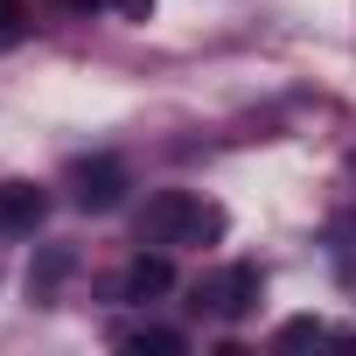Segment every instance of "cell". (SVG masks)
Wrapping results in <instances>:
<instances>
[{
    "label": "cell",
    "instance_id": "obj_1",
    "mask_svg": "<svg viewBox=\"0 0 356 356\" xmlns=\"http://www.w3.org/2000/svg\"><path fill=\"white\" fill-rule=\"evenodd\" d=\"M217 238H224V210L196 189H161L140 210V245L175 252V245H217Z\"/></svg>",
    "mask_w": 356,
    "mask_h": 356
},
{
    "label": "cell",
    "instance_id": "obj_3",
    "mask_svg": "<svg viewBox=\"0 0 356 356\" xmlns=\"http://www.w3.org/2000/svg\"><path fill=\"white\" fill-rule=\"evenodd\" d=\"M126 161H112V154H91V161H77L70 168V203L77 210H91V217H105V210H119L126 203Z\"/></svg>",
    "mask_w": 356,
    "mask_h": 356
},
{
    "label": "cell",
    "instance_id": "obj_5",
    "mask_svg": "<svg viewBox=\"0 0 356 356\" xmlns=\"http://www.w3.org/2000/svg\"><path fill=\"white\" fill-rule=\"evenodd\" d=\"M49 217V196L35 182H0V231H35Z\"/></svg>",
    "mask_w": 356,
    "mask_h": 356
},
{
    "label": "cell",
    "instance_id": "obj_8",
    "mask_svg": "<svg viewBox=\"0 0 356 356\" xmlns=\"http://www.w3.org/2000/svg\"><path fill=\"white\" fill-rule=\"evenodd\" d=\"M22 35V8H15V0H0V42H15Z\"/></svg>",
    "mask_w": 356,
    "mask_h": 356
},
{
    "label": "cell",
    "instance_id": "obj_7",
    "mask_svg": "<svg viewBox=\"0 0 356 356\" xmlns=\"http://www.w3.org/2000/svg\"><path fill=\"white\" fill-rule=\"evenodd\" d=\"M280 342H286V349H300V342H335V328H328V321H314V314H300V321H286V328H280Z\"/></svg>",
    "mask_w": 356,
    "mask_h": 356
},
{
    "label": "cell",
    "instance_id": "obj_6",
    "mask_svg": "<svg viewBox=\"0 0 356 356\" xmlns=\"http://www.w3.org/2000/svg\"><path fill=\"white\" fill-rule=\"evenodd\" d=\"M119 349H161V356H182L189 342L175 328H119Z\"/></svg>",
    "mask_w": 356,
    "mask_h": 356
},
{
    "label": "cell",
    "instance_id": "obj_10",
    "mask_svg": "<svg viewBox=\"0 0 356 356\" xmlns=\"http://www.w3.org/2000/svg\"><path fill=\"white\" fill-rule=\"evenodd\" d=\"M63 8H84V15H91V8H112V0H63Z\"/></svg>",
    "mask_w": 356,
    "mask_h": 356
},
{
    "label": "cell",
    "instance_id": "obj_2",
    "mask_svg": "<svg viewBox=\"0 0 356 356\" xmlns=\"http://www.w3.org/2000/svg\"><path fill=\"white\" fill-rule=\"evenodd\" d=\"M259 293H266V273H259V266H224L217 280L196 286V307L217 314V321H245V314L259 307Z\"/></svg>",
    "mask_w": 356,
    "mask_h": 356
},
{
    "label": "cell",
    "instance_id": "obj_9",
    "mask_svg": "<svg viewBox=\"0 0 356 356\" xmlns=\"http://www.w3.org/2000/svg\"><path fill=\"white\" fill-rule=\"evenodd\" d=\"M112 8H119V15H147V0H112Z\"/></svg>",
    "mask_w": 356,
    "mask_h": 356
},
{
    "label": "cell",
    "instance_id": "obj_4",
    "mask_svg": "<svg viewBox=\"0 0 356 356\" xmlns=\"http://www.w3.org/2000/svg\"><path fill=\"white\" fill-rule=\"evenodd\" d=\"M175 286V266H168V252L154 245V252H140L126 273H119V300H154V293H168Z\"/></svg>",
    "mask_w": 356,
    "mask_h": 356
}]
</instances>
